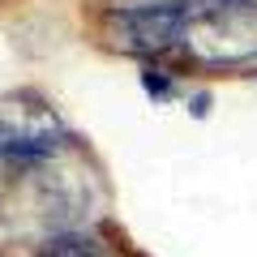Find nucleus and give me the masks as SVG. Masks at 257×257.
<instances>
[{
	"mask_svg": "<svg viewBox=\"0 0 257 257\" xmlns=\"http://www.w3.org/2000/svg\"><path fill=\"white\" fill-rule=\"evenodd\" d=\"M184 52L202 64H244L257 60V0H231L210 18L193 22Z\"/></svg>",
	"mask_w": 257,
	"mask_h": 257,
	"instance_id": "obj_1",
	"label": "nucleus"
},
{
	"mask_svg": "<svg viewBox=\"0 0 257 257\" xmlns=\"http://www.w3.org/2000/svg\"><path fill=\"white\" fill-rule=\"evenodd\" d=\"M35 257H103V248L94 244L90 236H69V231H60V236H52Z\"/></svg>",
	"mask_w": 257,
	"mask_h": 257,
	"instance_id": "obj_2",
	"label": "nucleus"
},
{
	"mask_svg": "<svg viewBox=\"0 0 257 257\" xmlns=\"http://www.w3.org/2000/svg\"><path fill=\"white\" fill-rule=\"evenodd\" d=\"M146 90L150 94H167V77L159 73V69H146Z\"/></svg>",
	"mask_w": 257,
	"mask_h": 257,
	"instance_id": "obj_3",
	"label": "nucleus"
}]
</instances>
